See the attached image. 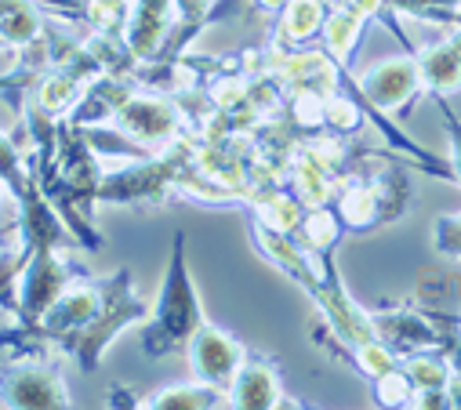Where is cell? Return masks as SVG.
Instances as JSON below:
<instances>
[{
	"instance_id": "obj_1",
	"label": "cell",
	"mask_w": 461,
	"mask_h": 410,
	"mask_svg": "<svg viewBox=\"0 0 461 410\" xmlns=\"http://www.w3.org/2000/svg\"><path fill=\"white\" fill-rule=\"evenodd\" d=\"M203 324V305L189 272V254H185V233H175L171 258L157 290V301L149 309V320L142 324V352L149 360H164L175 352L189 349V338Z\"/></svg>"
},
{
	"instance_id": "obj_2",
	"label": "cell",
	"mask_w": 461,
	"mask_h": 410,
	"mask_svg": "<svg viewBox=\"0 0 461 410\" xmlns=\"http://www.w3.org/2000/svg\"><path fill=\"white\" fill-rule=\"evenodd\" d=\"M95 280H98V313L66 349V356H73L84 374H95L102 367V356L113 345V338H121L128 327H142L153 309L135 290V276L128 265H121L109 276H95Z\"/></svg>"
},
{
	"instance_id": "obj_3",
	"label": "cell",
	"mask_w": 461,
	"mask_h": 410,
	"mask_svg": "<svg viewBox=\"0 0 461 410\" xmlns=\"http://www.w3.org/2000/svg\"><path fill=\"white\" fill-rule=\"evenodd\" d=\"M341 91H349L364 110H378L385 117H400V110L411 106V102L425 91V84H421L418 58L411 51V55L382 58V62L360 69L357 76H349V69H345Z\"/></svg>"
},
{
	"instance_id": "obj_4",
	"label": "cell",
	"mask_w": 461,
	"mask_h": 410,
	"mask_svg": "<svg viewBox=\"0 0 461 410\" xmlns=\"http://www.w3.org/2000/svg\"><path fill=\"white\" fill-rule=\"evenodd\" d=\"M87 269L69 254V247H41L26 258L19 272V313L15 324H37L62 290L84 280Z\"/></svg>"
},
{
	"instance_id": "obj_5",
	"label": "cell",
	"mask_w": 461,
	"mask_h": 410,
	"mask_svg": "<svg viewBox=\"0 0 461 410\" xmlns=\"http://www.w3.org/2000/svg\"><path fill=\"white\" fill-rule=\"evenodd\" d=\"M113 128L124 131L128 138H135L139 146H146L149 153H160L182 131H189V113L178 98L139 87L121 106V113L113 117Z\"/></svg>"
},
{
	"instance_id": "obj_6",
	"label": "cell",
	"mask_w": 461,
	"mask_h": 410,
	"mask_svg": "<svg viewBox=\"0 0 461 410\" xmlns=\"http://www.w3.org/2000/svg\"><path fill=\"white\" fill-rule=\"evenodd\" d=\"M0 406L12 410H66L73 406L62 381L59 360L48 356H15L0 370Z\"/></svg>"
},
{
	"instance_id": "obj_7",
	"label": "cell",
	"mask_w": 461,
	"mask_h": 410,
	"mask_svg": "<svg viewBox=\"0 0 461 410\" xmlns=\"http://www.w3.org/2000/svg\"><path fill=\"white\" fill-rule=\"evenodd\" d=\"M185 360H189V374L196 381L229 392V385H233L240 363L248 360V345L240 338H233L229 331H221V327H214V324L203 320L200 331L189 338Z\"/></svg>"
},
{
	"instance_id": "obj_8",
	"label": "cell",
	"mask_w": 461,
	"mask_h": 410,
	"mask_svg": "<svg viewBox=\"0 0 461 410\" xmlns=\"http://www.w3.org/2000/svg\"><path fill=\"white\" fill-rule=\"evenodd\" d=\"M229 406L233 410H276L287 406V392L280 381V370L266 356H251L240 363L233 385H229Z\"/></svg>"
},
{
	"instance_id": "obj_9",
	"label": "cell",
	"mask_w": 461,
	"mask_h": 410,
	"mask_svg": "<svg viewBox=\"0 0 461 410\" xmlns=\"http://www.w3.org/2000/svg\"><path fill=\"white\" fill-rule=\"evenodd\" d=\"M171 26H175L171 0H139V4H131L128 26H124V44L139 62H157L164 55Z\"/></svg>"
},
{
	"instance_id": "obj_10",
	"label": "cell",
	"mask_w": 461,
	"mask_h": 410,
	"mask_svg": "<svg viewBox=\"0 0 461 410\" xmlns=\"http://www.w3.org/2000/svg\"><path fill=\"white\" fill-rule=\"evenodd\" d=\"M139 91L135 76H117V73H102L98 80H91L80 94V102L69 110V124L77 128H95V124H113V117L121 113V106Z\"/></svg>"
},
{
	"instance_id": "obj_11",
	"label": "cell",
	"mask_w": 461,
	"mask_h": 410,
	"mask_svg": "<svg viewBox=\"0 0 461 410\" xmlns=\"http://www.w3.org/2000/svg\"><path fill=\"white\" fill-rule=\"evenodd\" d=\"M421 84L429 94H454L461 91V26L450 30L443 40L414 48Z\"/></svg>"
},
{
	"instance_id": "obj_12",
	"label": "cell",
	"mask_w": 461,
	"mask_h": 410,
	"mask_svg": "<svg viewBox=\"0 0 461 410\" xmlns=\"http://www.w3.org/2000/svg\"><path fill=\"white\" fill-rule=\"evenodd\" d=\"M327 0H287V8L276 15L273 40L284 48H302L312 37H320L323 19H327Z\"/></svg>"
},
{
	"instance_id": "obj_13",
	"label": "cell",
	"mask_w": 461,
	"mask_h": 410,
	"mask_svg": "<svg viewBox=\"0 0 461 410\" xmlns=\"http://www.w3.org/2000/svg\"><path fill=\"white\" fill-rule=\"evenodd\" d=\"M367 33V19L349 12V8H341V4H330L327 8V19H323V30H320V48L338 58L341 66H349L353 62V51L360 48Z\"/></svg>"
},
{
	"instance_id": "obj_14",
	"label": "cell",
	"mask_w": 461,
	"mask_h": 410,
	"mask_svg": "<svg viewBox=\"0 0 461 410\" xmlns=\"http://www.w3.org/2000/svg\"><path fill=\"white\" fill-rule=\"evenodd\" d=\"M171 4H175V26H171V37H167L160 58L185 55V48L196 40V33H203L211 22H218L214 19L218 0H171Z\"/></svg>"
},
{
	"instance_id": "obj_15",
	"label": "cell",
	"mask_w": 461,
	"mask_h": 410,
	"mask_svg": "<svg viewBox=\"0 0 461 410\" xmlns=\"http://www.w3.org/2000/svg\"><path fill=\"white\" fill-rule=\"evenodd\" d=\"M142 406L146 410H211V406H229V396L193 378L189 385H167L142 396Z\"/></svg>"
},
{
	"instance_id": "obj_16",
	"label": "cell",
	"mask_w": 461,
	"mask_h": 410,
	"mask_svg": "<svg viewBox=\"0 0 461 410\" xmlns=\"http://www.w3.org/2000/svg\"><path fill=\"white\" fill-rule=\"evenodd\" d=\"M400 370L407 374L414 392H421V388H450V381H454V367H450L447 352H439V349H421V352L400 356Z\"/></svg>"
},
{
	"instance_id": "obj_17",
	"label": "cell",
	"mask_w": 461,
	"mask_h": 410,
	"mask_svg": "<svg viewBox=\"0 0 461 410\" xmlns=\"http://www.w3.org/2000/svg\"><path fill=\"white\" fill-rule=\"evenodd\" d=\"M341 218H338V211L330 208H309L305 211V218H302V226L294 229V236L312 251V254H330L334 251V244H338V236H341Z\"/></svg>"
},
{
	"instance_id": "obj_18",
	"label": "cell",
	"mask_w": 461,
	"mask_h": 410,
	"mask_svg": "<svg viewBox=\"0 0 461 410\" xmlns=\"http://www.w3.org/2000/svg\"><path fill=\"white\" fill-rule=\"evenodd\" d=\"M367 124V110L349 94V91H338L327 98V131L345 138V135H360Z\"/></svg>"
},
{
	"instance_id": "obj_19",
	"label": "cell",
	"mask_w": 461,
	"mask_h": 410,
	"mask_svg": "<svg viewBox=\"0 0 461 410\" xmlns=\"http://www.w3.org/2000/svg\"><path fill=\"white\" fill-rule=\"evenodd\" d=\"M131 15V0H84V26L105 30V33H124Z\"/></svg>"
},
{
	"instance_id": "obj_20",
	"label": "cell",
	"mask_w": 461,
	"mask_h": 410,
	"mask_svg": "<svg viewBox=\"0 0 461 410\" xmlns=\"http://www.w3.org/2000/svg\"><path fill=\"white\" fill-rule=\"evenodd\" d=\"M389 4L407 15H418V19H436L447 30L461 26V0H389Z\"/></svg>"
},
{
	"instance_id": "obj_21",
	"label": "cell",
	"mask_w": 461,
	"mask_h": 410,
	"mask_svg": "<svg viewBox=\"0 0 461 410\" xmlns=\"http://www.w3.org/2000/svg\"><path fill=\"white\" fill-rule=\"evenodd\" d=\"M432 251H436L439 258L461 265V211L439 215V218L432 222Z\"/></svg>"
},
{
	"instance_id": "obj_22",
	"label": "cell",
	"mask_w": 461,
	"mask_h": 410,
	"mask_svg": "<svg viewBox=\"0 0 461 410\" xmlns=\"http://www.w3.org/2000/svg\"><path fill=\"white\" fill-rule=\"evenodd\" d=\"M375 385V399L382 403V406H411V399H414V385L407 381V374L396 367V370H389L385 378H378V381H371Z\"/></svg>"
},
{
	"instance_id": "obj_23",
	"label": "cell",
	"mask_w": 461,
	"mask_h": 410,
	"mask_svg": "<svg viewBox=\"0 0 461 410\" xmlns=\"http://www.w3.org/2000/svg\"><path fill=\"white\" fill-rule=\"evenodd\" d=\"M432 102L443 110V124H447V138H450V171H454V182L461 185V124H457L454 110L447 106V94H432Z\"/></svg>"
},
{
	"instance_id": "obj_24",
	"label": "cell",
	"mask_w": 461,
	"mask_h": 410,
	"mask_svg": "<svg viewBox=\"0 0 461 410\" xmlns=\"http://www.w3.org/2000/svg\"><path fill=\"white\" fill-rule=\"evenodd\" d=\"M251 8H258V12H266V15H280V12L287 8V0H251Z\"/></svg>"
},
{
	"instance_id": "obj_25",
	"label": "cell",
	"mask_w": 461,
	"mask_h": 410,
	"mask_svg": "<svg viewBox=\"0 0 461 410\" xmlns=\"http://www.w3.org/2000/svg\"><path fill=\"white\" fill-rule=\"evenodd\" d=\"M8 196V189H5V182H0V200H5Z\"/></svg>"
},
{
	"instance_id": "obj_26",
	"label": "cell",
	"mask_w": 461,
	"mask_h": 410,
	"mask_svg": "<svg viewBox=\"0 0 461 410\" xmlns=\"http://www.w3.org/2000/svg\"><path fill=\"white\" fill-rule=\"evenodd\" d=\"M5 251H8V247H5V244H0V254H5Z\"/></svg>"
},
{
	"instance_id": "obj_27",
	"label": "cell",
	"mask_w": 461,
	"mask_h": 410,
	"mask_svg": "<svg viewBox=\"0 0 461 410\" xmlns=\"http://www.w3.org/2000/svg\"><path fill=\"white\" fill-rule=\"evenodd\" d=\"M0 51H8V48H5V44H0ZM8 55H12V51H8Z\"/></svg>"
},
{
	"instance_id": "obj_28",
	"label": "cell",
	"mask_w": 461,
	"mask_h": 410,
	"mask_svg": "<svg viewBox=\"0 0 461 410\" xmlns=\"http://www.w3.org/2000/svg\"><path fill=\"white\" fill-rule=\"evenodd\" d=\"M131 4H139V0H131Z\"/></svg>"
}]
</instances>
